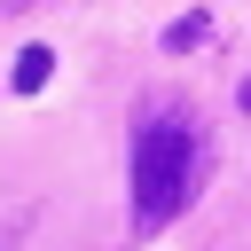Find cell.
<instances>
[{"label":"cell","mask_w":251,"mask_h":251,"mask_svg":"<svg viewBox=\"0 0 251 251\" xmlns=\"http://www.w3.org/2000/svg\"><path fill=\"white\" fill-rule=\"evenodd\" d=\"M47 71H55V55H47V47H24V55H16V94H39Z\"/></svg>","instance_id":"obj_2"},{"label":"cell","mask_w":251,"mask_h":251,"mask_svg":"<svg viewBox=\"0 0 251 251\" xmlns=\"http://www.w3.org/2000/svg\"><path fill=\"white\" fill-rule=\"evenodd\" d=\"M204 31H212L204 16H180V24H165V47H173V55H188V47H204Z\"/></svg>","instance_id":"obj_3"},{"label":"cell","mask_w":251,"mask_h":251,"mask_svg":"<svg viewBox=\"0 0 251 251\" xmlns=\"http://www.w3.org/2000/svg\"><path fill=\"white\" fill-rule=\"evenodd\" d=\"M196 196V133L188 126H141L133 141V220L165 227Z\"/></svg>","instance_id":"obj_1"},{"label":"cell","mask_w":251,"mask_h":251,"mask_svg":"<svg viewBox=\"0 0 251 251\" xmlns=\"http://www.w3.org/2000/svg\"><path fill=\"white\" fill-rule=\"evenodd\" d=\"M0 8H24V0H0Z\"/></svg>","instance_id":"obj_4"}]
</instances>
